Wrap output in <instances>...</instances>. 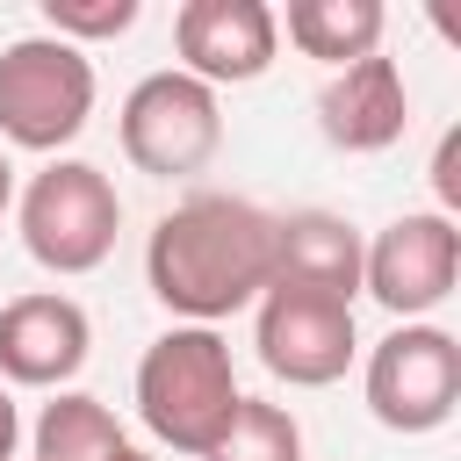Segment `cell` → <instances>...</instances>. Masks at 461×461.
<instances>
[{
	"label": "cell",
	"instance_id": "cell-1",
	"mask_svg": "<svg viewBox=\"0 0 461 461\" xmlns=\"http://www.w3.org/2000/svg\"><path fill=\"white\" fill-rule=\"evenodd\" d=\"M144 281L166 310L216 324L274 288V216L238 194H194L158 216L144 245Z\"/></svg>",
	"mask_w": 461,
	"mask_h": 461
},
{
	"label": "cell",
	"instance_id": "cell-2",
	"mask_svg": "<svg viewBox=\"0 0 461 461\" xmlns=\"http://www.w3.org/2000/svg\"><path fill=\"white\" fill-rule=\"evenodd\" d=\"M230 411H238V375H230V346L209 324H180L144 346L137 418L151 425V439H166L173 454H209Z\"/></svg>",
	"mask_w": 461,
	"mask_h": 461
},
{
	"label": "cell",
	"instance_id": "cell-3",
	"mask_svg": "<svg viewBox=\"0 0 461 461\" xmlns=\"http://www.w3.org/2000/svg\"><path fill=\"white\" fill-rule=\"evenodd\" d=\"M94 115V65L79 43L14 36L0 50V137L22 151H58Z\"/></svg>",
	"mask_w": 461,
	"mask_h": 461
},
{
	"label": "cell",
	"instance_id": "cell-4",
	"mask_svg": "<svg viewBox=\"0 0 461 461\" xmlns=\"http://www.w3.org/2000/svg\"><path fill=\"white\" fill-rule=\"evenodd\" d=\"M115 230H122V202H115L108 173L86 158L43 166L22 194V245L50 274H94L115 252Z\"/></svg>",
	"mask_w": 461,
	"mask_h": 461
},
{
	"label": "cell",
	"instance_id": "cell-5",
	"mask_svg": "<svg viewBox=\"0 0 461 461\" xmlns=\"http://www.w3.org/2000/svg\"><path fill=\"white\" fill-rule=\"evenodd\" d=\"M223 144V108H216V86L187 79V72H151L130 86L122 101V151L137 173L151 180H180V173H202Z\"/></svg>",
	"mask_w": 461,
	"mask_h": 461
},
{
	"label": "cell",
	"instance_id": "cell-6",
	"mask_svg": "<svg viewBox=\"0 0 461 461\" xmlns=\"http://www.w3.org/2000/svg\"><path fill=\"white\" fill-rule=\"evenodd\" d=\"M461 403V346L439 324H396L367 353V411L389 432H432Z\"/></svg>",
	"mask_w": 461,
	"mask_h": 461
},
{
	"label": "cell",
	"instance_id": "cell-7",
	"mask_svg": "<svg viewBox=\"0 0 461 461\" xmlns=\"http://www.w3.org/2000/svg\"><path fill=\"white\" fill-rule=\"evenodd\" d=\"M267 375L295 382V389H324L353 367V303L324 295V288H295V281H274L259 295V331H252Z\"/></svg>",
	"mask_w": 461,
	"mask_h": 461
},
{
	"label": "cell",
	"instance_id": "cell-8",
	"mask_svg": "<svg viewBox=\"0 0 461 461\" xmlns=\"http://www.w3.org/2000/svg\"><path fill=\"white\" fill-rule=\"evenodd\" d=\"M454 274H461V230L454 216L439 209H418V216H396L367 252H360V288L396 310V317H425L454 295Z\"/></svg>",
	"mask_w": 461,
	"mask_h": 461
},
{
	"label": "cell",
	"instance_id": "cell-9",
	"mask_svg": "<svg viewBox=\"0 0 461 461\" xmlns=\"http://www.w3.org/2000/svg\"><path fill=\"white\" fill-rule=\"evenodd\" d=\"M173 43L187 58V79L202 86H238V79H259L274 65V43H281V14L267 0H187L173 14Z\"/></svg>",
	"mask_w": 461,
	"mask_h": 461
},
{
	"label": "cell",
	"instance_id": "cell-10",
	"mask_svg": "<svg viewBox=\"0 0 461 461\" xmlns=\"http://www.w3.org/2000/svg\"><path fill=\"white\" fill-rule=\"evenodd\" d=\"M86 346H94V324L72 295H14L0 310V375L7 382H29V389H50L65 375L86 367Z\"/></svg>",
	"mask_w": 461,
	"mask_h": 461
},
{
	"label": "cell",
	"instance_id": "cell-11",
	"mask_svg": "<svg viewBox=\"0 0 461 461\" xmlns=\"http://www.w3.org/2000/svg\"><path fill=\"white\" fill-rule=\"evenodd\" d=\"M403 115H411L403 72H396V58H382V50L339 65V79L317 94V130H324L339 151H382V144H396V137H403Z\"/></svg>",
	"mask_w": 461,
	"mask_h": 461
},
{
	"label": "cell",
	"instance_id": "cell-12",
	"mask_svg": "<svg viewBox=\"0 0 461 461\" xmlns=\"http://www.w3.org/2000/svg\"><path fill=\"white\" fill-rule=\"evenodd\" d=\"M274 281L324 288V295L353 303V288H360V238H353V223L324 216V209L274 216Z\"/></svg>",
	"mask_w": 461,
	"mask_h": 461
},
{
	"label": "cell",
	"instance_id": "cell-13",
	"mask_svg": "<svg viewBox=\"0 0 461 461\" xmlns=\"http://www.w3.org/2000/svg\"><path fill=\"white\" fill-rule=\"evenodd\" d=\"M382 0H288V43L303 58H331L353 65L382 43Z\"/></svg>",
	"mask_w": 461,
	"mask_h": 461
},
{
	"label": "cell",
	"instance_id": "cell-14",
	"mask_svg": "<svg viewBox=\"0 0 461 461\" xmlns=\"http://www.w3.org/2000/svg\"><path fill=\"white\" fill-rule=\"evenodd\" d=\"M115 447H122V425L101 396L72 389V396L43 403V418H36V461H108Z\"/></svg>",
	"mask_w": 461,
	"mask_h": 461
},
{
	"label": "cell",
	"instance_id": "cell-15",
	"mask_svg": "<svg viewBox=\"0 0 461 461\" xmlns=\"http://www.w3.org/2000/svg\"><path fill=\"white\" fill-rule=\"evenodd\" d=\"M202 461H303V432L281 403H259V396H238L223 439L202 454Z\"/></svg>",
	"mask_w": 461,
	"mask_h": 461
},
{
	"label": "cell",
	"instance_id": "cell-16",
	"mask_svg": "<svg viewBox=\"0 0 461 461\" xmlns=\"http://www.w3.org/2000/svg\"><path fill=\"white\" fill-rule=\"evenodd\" d=\"M43 22L58 43H79V36H122L137 22V0H43Z\"/></svg>",
	"mask_w": 461,
	"mask_h": 461
},
{
	"label": "cell",
	"instance_id": "cell-17",
	"mask_svg": "<svg viewBox=\"0 0 461 461\" xmlns=\"http://www.w3.org/2000/svg\"><path fill=\"white\" fill-rule=\"evenodd\" d=\"M432 187H439V216H454V209H461V130L439 137V151H432Z\"/></svg>",
	"mask_w": 461,
	"mask_h": 461
},
{
	"label": "cell",
	"instance_id": "cell-18",
	"mask_svg": "<svg viewBox=\"0 0 461 461\" xmlns=\"http://www.w3.org/2000/svg\"><path fill=\"white\" fill-rule=\"evenodd\" d=\"M14 439H22V418H14V396L0 389V461H14Z\"/></svg>",
	"mask_w": 461,
	"mask_h": 461
},
{
	"label": "cell",
	"instance_id": "cell-19",
	"mask_svg": "<svg viewBox=\"0 0 461 461\" xmlns=\"http://www.w3.org/2000/svg\"><path fill=\"white\" fill-rule=\"evenodd\" d=\"M7 202H14V166H7V151H0V216H7Z\"/></svg>",
	"mask_w": 461,
	"mask_h": 461
},
{
	"label": "cell",
	"instance_id": "cell-20",
	"mask_svg": "<svg viewBox=\"0 0 461 461\" xmlns=\"http://www.w3.org/2000/svg\"><path fill=\"white\" fill-rule=\"evenodd\" d=\"M108 461H151V454H144V447H130V439H122V447H115V454H108Z\"/></svg>",
	"mask_w": 461,
	"mask_h": 461
}]
</instances>
